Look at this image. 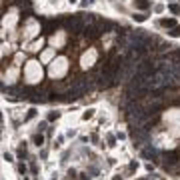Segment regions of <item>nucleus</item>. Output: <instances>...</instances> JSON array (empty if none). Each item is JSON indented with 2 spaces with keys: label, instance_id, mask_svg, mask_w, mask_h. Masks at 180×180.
<instances>
[{
  "label": "nucleus",
  "instance_id": "11",
  "mask_svg": "<svg viewBox=\"0 0 180 180\" xmlns=\"http://www.w3.org/2000/svg\"><path fill=\"white\" fill-rule=\"evenodd\" d=\"M170 36H180V26H174V28H170Z\"/></svg>",
  "mask_w": 180,
  "mask_h": 180
},
{
  "label": "nucleus",
  "instance_id": "4",
  "mask_svg": "<svg viewBox=\"0 0 180 180\" xmlns=\"http://www.w3.org/2000/svg\"><path fill=\"white\" fill-rule=\"evenodd\" d=\"M142 156H146V158H150V160H158L160 152L156 150V148L148 146V148H142Z\"/></svg>",
  "mask_w": 180,
  "mask_h": 180
},
{
  "label": "nucleus",
  "instance_id": "7",
  "mask_svg": "<svg viewBox=\"0 0 180 180\" xmlns=\"http://www.w3.org/2000/svg\"><path fill=\"white\" fill-rule=\"evenodd\" d=\"M160 24H162V26H166V28H174V26H176V20H174V18H162V20H160Z\"/></svg>",
  "mask_w": 180,
  "mask_h": 180
},
{
  "label": "nucleus",
  "instance_id": "19",
  "mask_svg": "<svg viewBox=\"0 0 180 180\" xmlns=\"http://www.w3.org/2000/svg\"><path fill=\"white\" fill-rule=\"evenodd\" d=\"M112 180H122V178H120V176H114V178Z\"/></svg>",
  "mask_w": 180,
  "mask_h": 180
},
{
  "label": "nucleus",
  "instance_id": "6",
  "mask_svg": "<svg viewBox=\"0 0 180 180\" xmlns=\"http://www.w3.org/2000/svg\"><path fill=\"white\" fill-rule=\"evenodd\" d=\"M134 6L138 8V10H148L150 8V2L148 0H134Z\"/></svg>",
  "mask_w": 180,
  "mask_h": 180
},
{
  "label": "nucleus",
  "instance_id": "8",
  "mask_svg": "<svg viewBox=\"0 0 180 180\" xmlns=\"http://www.w3.org/2000/svg\"><path fill=\"white\" fill-rule=\"evenodd\" d=\"M34 96H32V100H34V102H38V100H40V102H42V100H46V96H44V92H38V90H34Z\"/></svg>",
  "mask_w": 180,
  "mask_h": 180
},
{
  "label": "nucleus",
  "instance_id": "13",
  "mask_svg": "<svg viewBox=\"0 0 180 180\" xmlns=\"http://www.w3.org/2000/svg\"><path fill=\"white\" fill-rule=\"evenodd\" d=\"M168 8H170V12H174V14H180V6H178V4H170Z\"/></svg>",
  "mask_w": 180,
  "mask_h": 180
},
{
  "label": "nucleus",
  "instance_id": "5",
  "mask_svg": "<svg viewBox=\"0 0 180 180\" xmlns=\"http://www.w3.org/2000/svg\"><path fill=\"white\" fill-rule=\"evenodd\" d=\"M178 162V154L176 152H164V164H176Z\"/></svg>",
  "mask_w": 180,
  "mask_h": 180
},
{
  "label": "nucleus",
  "instance_id": "12",
  "mask_svg": "<svg viewBox=\"0 0 180 180\" xmlns=\"http://www.w3.org/2000/svg\"><path fill=\"white\" fill-rule=\"evenodd\" d=\"M92 4H94V0H82V2H80L82 8H88V6H92Z\"/></svg>",
  "mask_w": 180,
  "mask_h": 180
},
{
  "label": "nucleus",
  "instance_id": "9",
  "mask_svg": "<svg viewBox=\"0 0 180 180\" xmlns=\"http://www.w3.org/2000/svg\"><path fill=\"white\" fill-rule=\"evenodd\" d=\"M32 140L36 142V146H42V144H44V138H42V134H36Z\"/></svg>",
  "mask_w": 180,
  "mask_h": 180
},
{
  "label": "nucleus",
  "instance_id": "18",
  "mask_svg": "<svg viewBox=\"0 0 180 180\" xmlns=\"http://www.w3.org/2000/svg\"><path fill=\"white\" fill-rule=\"evenodd\" d=\"M4 160H8V162H10V160H12V154H10V152H4Z\"/></svg>",
  "mask_w": 180,
  "mask_h": 180
},
{
  "label": "nucleus",
  "instance_id": "17",
  "mask_svg": "<svg viewBox=\"0 0 180 180\" xmlns=\"http://www.w3.org/2000/svg\"><path fill=\"white\" fill-rule=\"evenodd\" d=\"M18 170H20L22 174H26V166H24V164H18Z\"/></svg>",
  "mask_w": 180,
  "mask_h": 180
},
{
  "label": "nucleus",
  "instance_id": "1",
  "mask_svg": "<svg viewBox=\"0 0 180 180\" xmlns=\"http://www.w3.org/2000/svg\"><path fill=\"white\" fill-rule=\"evenodd\" d=\"M90 86H92V84H90L86 78L74 80V82H72V88H70V96H72V98H80L82 94L88 92V88H90Z\"/></svg>",
  "mask_w": 180,
  "mask_h": 180
},
{
  "label": "nucleus",
  "instance_id": "2",
  "mask_svg": "<svg viewBox=\"0 0 180 180\" xmlns=\"http://www.w3.org/2000/svg\"><path fill=\"white\" fill-rule=\"evenodd\" d=\"M152 70H154V66H152V62L148 58H140L138 62H136V74H140V76H152Z\"/></svg>",
  "mask_w": 180,
  "mask_h": 180
},
{
  "label": "nucleus",
  "instance_id": "10",
  "mask_svg": "<svg viewBox=\"0 0 180 180\" xmlns=\"http://www.w3.org/2000/svg\"><path fill=\"white\" fill-rule=\"evenodd\" d=\"M92 116H94V108H88L86 112L82 114V118H84V120H88V118H92Z\"/></svg>",
  "mask_w": 180,
  "mask_h": 180
},
{
  "label": "nucleus",
  "instance_id": "20",
  "mask_svg": "<svg viewBox=\"0 0 180 180\" xmlns=\"http://www.w3.org/2000/svg\"><path fill=\"white\" fill-rule=\"evenodd\" d=\"M68 2H72V4H74V2H76V0H68Z\"/></svg>",
  "mask_w": 180,
  "mask_h": 180
},
{
  "label": "nucleus",
  "instance_id": "15",
  "mask_svg": "<svg viewBox=\"0 0 180 180\" xmlns=\"http://www.w3.org/2000/svg\"><path fill=\"white\" fill-rule=\"evenodd\" d=\"M58 118V112H50L48 114V122H52V120H56Z\"/></svg>",
  "mask_w": 180,
  "mask_h": 180
},
{
  "label": "nucleus",
  "instance_id": "3",
  "mask_svg": "<svg viewBox=\"0 0 180 180\" xmlns=\"http://www.w3.org/2000/svg\"><path fill=\"white\" fill-rule=\"evenodd\" d=\"M66 26L72 30V32H84V28H86V22L82 18V14L80 16H72V18H66Z\"/></svg>",
  "mask_w": 180,
  "mask_h": 180
},
{
  "label": "nucleus",
  "instance_id": "16",
  "mask_svg": "<svg viewBox=\"0 0 180 180\" xmlns=\"http://www.w3.org/2000/svg\"><path fill=\"white\" fill-rule=\"evenodd\" d=\"M34 114H36V110H34V108H30V110H28V114H26V120H28V118H32Z\"/></svg>",
  "mask_w": 180,
  "mask_h": 180
},
{
  "label": "nucleus",
  "instance_id": "14",
  "mask_svg": "<svg viewBox=\"0 0 180 180\" xmlns=\"http://www.w3.org/2000/svg\"><path fill=\"white\" fill-rule=\"evenodd\" d=\"M134 20H136V22H144L146 16H144V14H134Z\"/></svg>",
  "mask_w": 180,
  "mask_h": 180
},
{
  "label": "nucleus",
  "instance_id": "21",
  "mask_svg": "<svg viewBox=\"0 0 180 180\" xmlns=\"http://www.w3.org/2000/svg\"><path fill=\"white\" fill-rule=\"evenodd\" d=\"M144 180H152V176H150V178H144Z\"/></svg>",
  "mask_w": 180,
  "mask_h": 180
}]
</instances>
